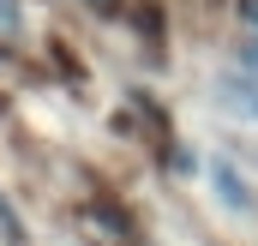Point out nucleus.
Masks as SVG:
<instances>
[{
  "instance_id": "1",
  "label": "nucleus",
  "mask_w": 258,
  "mask_h": 246,
  "mask_svg": "<svg viewBox=\"0 0 258 246\" xmlns=\"http://www.w3.org/2000/svg\"><path fill=\"white\" fill-rule=\"evenodd\" d=\"M216 90H222L228 108H240V114H252V120H258V72H252V66H228Z\"/></svg>"
}]
</instances>
